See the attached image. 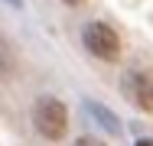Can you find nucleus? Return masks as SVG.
Returning a JSON list of instances; mask_svg holds the SVG:
<instances>
[{
	"label": "nucleus",
	"instance_id": "nucleus-3",
	"mask_svg": "<svg viewBox=\"0 0 153 146\" xmlns=\"http://www.w3.org/2000/svg\"><path fill=\"white\" fill-rule=\"evenodd\" d=\"M124 94H127V101L137 104L140 111H153V75L150 72H127Z\"/></svg>",
	"mask_w": 153,
	"mask_h": 146
},
{
	"label": "nucleus",
	"instance_id": "nucleus-2",
	"mask_svg": "<svg viewBox=\"0 0 153 146\" xmlns=\"http://www.w3.org/2000/svg\"><path fill=\"white\" fill-rule=\"evenodd\" d=\"M85 49L101 62H114V58H121V36L108 23H88L85 26Z\"/></svg>",
	"mask_w": 153,
	"mask_h": 146
},
{
	"label": "nucleus",
	"instance_id": "nucleus-4",
	"mask_svg": "<svg viewBox=\"0 0 153 146\" xmlns=\"http://www.w3.org/2000/svg\"><path fill=\"white\" fill-rule=\"evenodd\" d=\"M75 146H104V143H101L98 136H78V140H75Z\"/></svg>",
	"mask_w": 153,
	"mask_h": 146
},
{
	"label": "nucleus",
	"instance_id": "nucleus-1",
	"mask_svg": "<svg viewBox=\"0 0 153 146\" xmlns=\"http://www.w3.org/2000/svg\"><path fill=\"white\" fill-rule=\"evenodd\" d=\"M33 123H36L39 136L62 140L65 130H68V111H65V104L56 101V97H39L36 107H33Z\"/></svg>",
	"mask_w": 153,
	"mask_h": 146
},
{
	"label": "nucleus",
	"instance_id": "nucleus-6",
	"mask_svg": "<svg viewBox=\"0 0 153 146\" xmlns=\"http://www.w3.org/2000/svg\"><path fill=\"white\" fill-rule=\"evenodd\" d=\"M62 3H68V7H78V3H82V0H62Z\"/></svg>",
	"mask_w": 153,
	"mask_h": 146
},
{
	"label": "nucleus",
	"instance_id": "nucleus-5",
	"mask_svg": "<svg viewBox=\"0 0 153 146\" xmlns=\"http://www.w3.org/2000/svg\"><path fill=\"white\" fill-rule=\"evenodd\" d=\"M137 146H153V140H137Z\"/></svg>",
	"mask_w": 153,
	"mask_h": 146
}]
</instances>
